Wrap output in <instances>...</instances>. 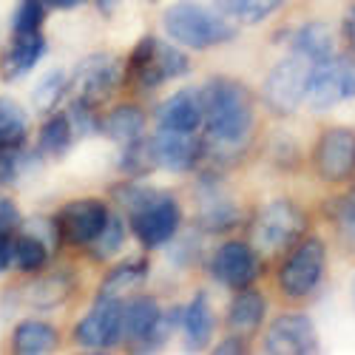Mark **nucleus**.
Segmentation results:
<instances>
[{
  "instance_id": "1",
  "label": "nucleus",
  "mask_w": 355,
  "mask_h": 355,
  "mask_svg": "<svg viewBox=\"0 0 355 355\" xmlns=\"http://www.w3.org/2000/svg\"><path fill=\"white\" fill-rule=\"evenodd\" d=\"M202 92V108H205V125L214 142L219 145H236L242 142L253 128V94L250 88L230 77H214Z\"/></svg>"
},
{
  "instance_id": "2",
  "label": "nucleus",
  "mask_w": 355,
  "mask_h": 355,
  "mask_svg": "<svg viewBox=\"0 0 355 355\" xmlns=\"http://www.w3.org/2000/svg\"><path fill=\"white\" fill-rule=\"evenodd\" d=\"M162 26H165V35L173 43L193 49V51L214 49V46L230 43L236 37V28L225 20V15H216L199 3H188V0L185 3L168 6Z\"/></svg>"
},
{
  "instance_id": "3",
  "label": "nucleus",
  "mask_w": 355,
  "mask_h": 355,
  "mask_svg": "<svg viewBox=\"0 0 355 355\" xmlns=\"http://www.w3.org/2000/svg\"><path fill=\"white\" fill-rule=\"evenodd\" d=\"M125 71L139 88H159L162 83L185 77L191 71V60L173 43H165L154 35H148L134 46Z\"/></svg>"
},
{
  "instance_id": "4",
  "label": "nucleus",
  "mask_w": 355,
  "mask_h": 355,
  "mask_svg": "<svg viewBox=\"0 0 355 355\" xmlns=\"http://www.w3.org/2000/svg\"><path fill=\"white\" fill-rule=\"evenodd\" d=\"M176 324H182V310L173 307L162 313L154 295H134L123 304V341L134 344L137 349H157Z\"/></svg>"
},
{
  "instance_id": "5",
  "label": "nucleus",
  "mask_w": 355,
  "mask_h": 355,
  "mask_svg": "<svg viewBox=\"0 0 355 355\" xmlns=\"http://www.w3.org/2000/svg\"><path fill=\"white\" fill-rule=\"evenodd\" d=\"M307 230V214L290 199H273L264 205L253 222V245L264 253L293 248Z\"/></svg>"
},
{
  "instance_id": "6",
  "label": "nucleus",
  "mask_w": 355,
  "mask_h": 355,
  "mask_svg": "<svg viewBox=\"0 0 355 355\" xmlns=\"http://www.w3.org/2000/svg\"><path fill=\"white\" fill-rule=\"evenodd\" d=\"M128 222H131V230L137 236V242L145 250H157V248H165L173 236L180 233L182 208H180V202H176L173 196L154 191L139 205V208H134L128 214Z\"/></svg>"
},
{
  "instance_id": "7",
  "label": "nucleus",
  "mask_w": 355,
  "mask_h": 355,
  "mask_svg": "<svg viewBox=\"0 0 355 355\" xmlns=\"http://www.w3.org/2000/svg\"><path fill=\"white\" fill-rule=\"evenodd\" d=\"M324 268H327V248H324V242L318 236H307V239L302 236L279 270L282 293L287 299H307L321 284Z\"/></svg>"
},
{
  "instance_id": "8",
  "label": "nucleus",
  "mask_w": 355,
  "mask_h": 355,
  "mask_svg": "<svg viewBox=\"0 0 355 355\" xmlns=\"http://www.w3.org/2000/svg\"><path fill=\"white\" fill-rule=\"evenodd\" d=\"M355 97V57L333 54L310 69L304 103L313 111H327L336 103Z\"/></svg>"
},
{
  "instance_id": "9",
  "label": "nucleus",
  "mask_w": 355,
  "mask_h": 355,
  "mask_svg": "<svg viewBox=\"0 0 355 355\" xmlns=\"http://www.w3.org/2000/svg\"><path fill=\"white\" fill-rule=\"evenodd\" d=\"M313 66L315 63H310L307 57L295 54V51L273 66V71L268 74L264 88H261V100L270 114L287 116L304 103V92H307V80H310Z\"/></svg>"
},
{
  "instance_id": "10",
  "label": "nucleus",
  "mask_w": 355,
  "mask_h": 355,
  "mask_svg": "<svg viewBox=\"0 0 355 355\" xmlns=\"http://www.w3.org/2000/svg\"><path fill=\"white\" fill-rule=\"evenodd\" d=\"M125 80V63L116 54H92L85 60L77 63L71 88L74 97L88 103V105H100L111 94H116V88Z\"/></svg>"
},
{
  "instance_id": "11",
  "label": "nucleus",
  "mask_w": 355,
  "mask_h": 355,
  "mask_svg": "<svg viewBox=\"0 0 355 355\" xmlns=\"http://www.w3.org/2000/svg\"><path fill=\"white\" fill-rule=\"evenodd\" d=\"M74 341L85 349H108L123 341V299H97L74 327Z\"/></svg>"
},
{
  "instance_id": "12",
  "label": "nucleus",
  "mask_w": 355,
  "mask_h": 355,
  "mask_svg": "<svg viewBox=\"0 0 355 355\" xmlns=\"http://www.w3.org/2000/svg\"><path fill=\"white\" fill-rule=\"evenodd\" d=\"M315 173L324 182H344L355 173V131L327 128L313 151Z\"/></svg>"
},
{
  "instance_id": "13",
  "label": "nucleus",
  "mask_w": 355,
  "mask_h": 355,
  "mask_svg": "<svg viewBox=\"0 0 355 355\" xmlns=\"http://www.w3.org/2000/svg\"><path fill=\"white\" fill-rule=\"evenodd\" d=\"M264 349L273 355H310L318 352V330L310 315L284 313L273 318L264 333Z\"/></svg>"
},
{
  "instance_id": "14",
  "label": "nucleus",
  "mask_w": 355,
  "mask_h": 355,
  "mask_svg": "<svg viewBox=\"0 0 355 355\" xmlns=\"http://www.w3.org/2000/svg\"><path fill=\"white\" fill-rule=\"evenodd\" d=\"M108 208L100 199H74L66 208L57 214V227H60V239L69 245H80L88 248L92 245L100 230L108 222Z\"/></svg>"
},
{
  "instance_id": "15",
  "label": "nucleus",
  "mask_w": 355,
  "mask_h": 355,
  "mask_svg": "<svg viewBox=\"0 0 355 355\" xmlns=\"http://www.w3.org/2000/svg\"><path fill=\"white\" fill-rule=\"evenodd\" d=\"M211 273L225 287L242 290V287H250L261 276V259H259L256 248H250L245 242H227L216 250V256L211 261Z\"/></svg>"
},
{
  "instance_id": "16",
  "label": "nucleus",
  "mask_w": 355,
  "mask_h": 355,
  "mask_svg": "<svg viewBox=\"0 0 355 355\" xmlns=\"http://www.w3.org/2000/svg\"><path fill=\"white\" fill-rule=\"evenodd\" d=\"M151 142V154L157 168L173 171V173H185L196 168L202 159V142L196 139V131H162L148 137Z\"/></svg>"
},
{
  "instance_id": "17",
  "label": "nucleus",
  "mask_w": 355,
  "mask_h": 355,
  "mask_svg": "<svg viewBox=\"0 0 355 355\" xmlns=\"http://www.w3.org/2000/svg\"><path fill=\"white\" fill-rule=\"evenodd\" d=\"M202 120L205 108L199 88H182V92L171 94L157 111V125L162 131H196Z\"/></svg>"
},
{
  "instance_id": "18",
  "label": "nucleus",
  "mask_w": 355,
  "mask_h": 355,
  "mask_svg": "<svg viewBox=\"0 0 355 355\" xmlns=\"http://www.w3.org/2000/svg\"><path fill=\"white\" fill-rule=\"evenodd\" d=\"M43 54H46V37L40 35V28L37 32H15L3 54V63H0V74H3V80L15 83L32 71L43 60Z\"/></svg>"
},
{
  "instance_id": "19",
  "label": "nucleus",
  "mask_w": 355,
  "mask_h": 355,
  "mask_svg": "<svg viewBox=\"0 0 355 355\" xmlns=\"http://www.w3.org/2000/svg\"><path fill=\"white\" fill-rule=\"evenodd\" d=\"M264 313H268V302H264L261 290H256L253 284L242 287L239 295H236L227 307V327L239 336H250L261 327Z\"/></svg>"
},
{
  "instance_id": "20",
  "label": "nucleus",
  "mask_w": 355,
  "mask_h": 355,
  "mask_svg": "<svg viewBox=\"0 0 355 355\" xmlns=\"http://www.w3.org/2000/svg\"><path fill=\"white\" fill-rule=\"evenodd\" d=\"M214 327H216V318H214V307L208 293H196L191 304L182 310V330L188 338V349H205L214 338Z\"/></svg>"
},
{
  "instance_id": "21",
  "label": "nucleus",
  "mask_w": 355,
  "mask_h": 355,
  "mask_svg": "<svg viewBox=\"0 0 355 355\" xmlns=\"http://www.w3.org/2000/svg\"><path fill=\"white\" fill-rule=\"evenodd\" d=\"M74 287H77V279L69 270H57V273H49V276H37L32 284L26 287L23 299L32 307L49 310V307H60L63 302H69Z\"/></svg>"
},
{
  "instance_id": "22",
  "label": "nucleus",
  "mask_w": 355,
  "mask_h": 355,
  "mask_svg": "<svg viewBox=\"0 0 355 355\" xmlns=\"http://www.w3.org/2000/svg\"><path fill=\"white\" fill-rule=\"evenodd\" d=\"M148 270H151L148 259H128L123 264H116V268L108 270V276L103 279L97 299H123L128 293H137L145 284Z\"/></svg>"
},
{
  "instance_id": "23",
  "label": "nucleus",
  "mask_w": 355,
  "mask_h": 355,
  "mask_svg": "<svg viewBox=\"0 0 355 355\" xmlns=\"http://www.w3.org/2000/svg\"><path fill=\"white\" fill-rule=\"evenodd\" d=\"M60 341V333H57L49 321H37V318H26L20 321L15 333H12V347L20 355H40V352H51Z\"/></svg>"
},
{
  "instance_id": "24",
  "label": "nucleus",
  "mask_w": 355,
  "mask_h": 355,
  "mask_svg": "<svg viewBox=\"0 0 355 355\" xmlns=\"http://www.w3.org/2000/svg\"><path fill=\"white\" fill-rule=\"evenodd\" d=\"M293 51L307 57L310 63H321V60H327V57H333V32H330V26L321 23V20L304 23L299 32L293 35Z\"/></svg>"
},
{
  "instance_id": "25",
  "label": "nucleus",
  "mask_w": 355,
  "mask_h": 355,
  "mask_svg": "<svg viewBox=\"0 0 355 355\" xmlns=\"http://www.w3.org/2000/svg\"><path fill=\"white\" fill-rule=\"evenodd\" d=\"M74 142V128L69 123V114L63 111H51V116L40 128V139H37V151L49 159H63L69 154V148Z\"/></svg>"
},
{
  "instance_id": "26",
  "label": "nucleus",
  "mask_w": 355,
  "mask_h": 355,
  "mask_svg": "<svg viewBox=\"0 0 355 355\" xmlns=\"http://www.w3.org/2000/svg\"><path fill=\"white\" fill-rule=\"evenodd\" d=\"M100 131L116 142H134L145 134V114L137 105H120L100 123Z\"/></svg>"
},
{
  "instance_id": "27",
  "label": "nucleus",
  "mask_w": 355,
  "mask_h": 355,
  "mask_svg": "<svg viewBox=\"0 0 355 355\" xmlns=\"http://www.w3.org/2000/svg\"><path fill=\"white\" fill-rule=\"evenodd\" d=\"M28 131L32 125L26 108L12 97H0V148H23Z\"/></svg>"
},
{
  "instance_id": "28",
  "label": "nucleus",
  "mask_w": 355,
  "mask_h": 355,
  "mask_svg": "<svg viewBox=\"0 0 355 355\" xmlns=\"http://www.w3.org/2000/svg\"><path fill=\"white\" fill-rule=\"evenodd\" d=\"M49 245L40 242L35 233H28L23 230L20 236L15 233V242H12V261L17 264V268L23 273H37L43 270L46 264H49Z\"/></svg>"
},
{
  "instance_id": "29",
  "label": "nucleus",
  "mask_w": 355,
  "mask_h": 355,
  "mask_svg": "<svg viewBox=\"0 0 355 355\" xmlns=\"http://www.w3.org/2000/svg\"><path fill=\"white\" fill-rule=\"evenodd\" d=\"M66 88H69V77H66L63 69H51L49 74H43L40 83L32 88V105H35V111L51 114L57 105H60Z\"/></svg>"
},
{
  "instance_id": "30",
  "label": "nucleus",
  "mask_w": 355,
  "mask_h": 355,
  "mask_svg": "<svg viewBox=\"0 0 355 355\" xmlns=\"http://www.w3.org/2000/svg\"><path fill=\"white\" fill-rule=\"evenodd\" d=\"M199 222L205 230L211 233H222V230H230L236 222H239V208L225 199V196H208L202 202V214H199Z\"/></svg>"
},
{
  "instance_id": "31",
  "label": "nucleus",
  "mask_w": 355,
  "mask_h": 355,
  "mask_svg": "<svg viewBox=\"0 0 355 355\" xmlns=\"http://www.w3.org/2000/svg\"><path fill=\"white\" fill-rule=\"evenodd\" d=\"M123 242H125V222H123V216H114L111 214L108 222H105V227L100 230V236L88 248H92V256L94 259H111L114 253H120Z\"/></svg>"
},
{
  "instance_id": "32",
  "label": "nucleus",
  "mask_w": 355,
  "mask_h": 355,
  "mask_svg": "<svg viewBox=\"0 0 355 355\" xmlns=\"http://www.w3.org/2000/svg\"><path fill=\"white\" fill-rule=\"evenodd\" d=\"M120 168L131 176H145L157 168L154 162V154H151V142L148 139H134V142H125V154L120 159Z\"/></svg>"
},
{
  "instance_id": "33",
  "label": "nucleus",
  "mask_w": 355,
  "mask_h": 355,
  "mask_svg": "<svg viewBox=\"0 0 355 355\" xmlns=\"http://www.w3.org/2000/svg\"><path fill=\"white\" fill-rule=\"evenodd\" d=\"M336 233L341 245L355 253V188L344 193L336 205Z\"/></svg>"
},
{
  "instance_id": "34",
  "label": "nucleus",
  "mask_w": 355,
  "mask_h": 355,
  "mask_svg": "<svg viewBox=\"0 0 355 355\" xmlns=\"http://www.w3.org/2000/svg\"><path fill=\"white\" fill-rule=\"evenodd\" d=\"M43 20H46V0H20L12 17V32H37Z\"/></svg>"
},
{
  "instance_id": "35",
  "label": "nucleus",
  "mask_w": 355,
  "mask_h": 355,
  "mask_svg": "<svg viewBox=\"0 0 355 355\" xmlns=\"http://www.w3.org/2000/svg\"><path fill=\"white\" fill-rule=\"evenodd\" d=\"M69 123L74 128V137H88V134H97L100 131V114H97V105H88L83 100L74 97L71 108H69Z\"/></svg>"
},
{
  "instance_id": "36",
  "label": "nucleus",
  "mask_w": 355,
  "mask_h": 355,
  "mask_svg": "<svg viewBox=\"0 0 355 355\" xmlns=\"http://www.w3.org/2000/svg\"><path fill=\"white\" fill-rule=\"evenodd\" d=\"M26 230H28V233H35L40 242H46L49 250H57V245L63 242V239H60V227H57V219L37 216V219H32V222L26 225Z\"/></svg>"
},
{
  "instance_id": "37",
  "label": "nucleus",
  "mask_w": 355,
  "mask_h": 355,
  "mask_svg": "<svg viewBox=\"0 0 355 355\" xmlns=\"http://www.w3.org/2000/svg\"><path fill=\"white\" fill-rule=\"evenodd\" d=\"M20 227H23V216L17 211V205L6 196H0V233L15 236Z\"/></svg>"
},
{
  "instance_id": "38",
  "label": "nucleus",
  "mask_w": 355,
  "mask_h": 355,
  "mask_svg": "<svg viewBox=\"0 0 355 355\" xmlns=\"http://www.w3.org/2000/svg\"><path fill=\"white\" fill-rule=\"evenodd\" d=\"M287 0H245V9H242V17L248 23H259L268 15H273L279 6H284Z\"/></svg>"
},
{
  "instance_id": "39",
  "label": "nucleus",
  "mask_w": 355,
  "mask_h": 355,
  "mask_svg": "<svg viewBox=\"0 0 355 355\" xmlns=\"http://www.w3.org/2000/svg\"><path fill=\"white\" fill-rule=\"evenodd\" d=\"M214 349H216L219 355H227V352H239V355H242V352H248V344H245V338H242L239 333H236V336H227V338H225L222 344H216Z\"/></svg>"
},
{
  "instance_id": "40",
  "label": "nucleus",
  "mask_w": 355,
  "mask_h": 355,
  "mask_svg": "<svg viewBox=\"0 0 355 355\" xmlns=\"http://www.w3.org/2000/svg\"><path fill=\"white\" fill-rule=\"evenodd\" d=\"M12 242H15V236L0 233V273H6L12 264Z\"/></svg>"
},
{
  "instance_id": "41",
  "label": "nucleus",
  "mask_w": 355,
  "mask_h": 355,
  "mask_svg": "<svg viewBox=\"0 0 355 355\" xmlns=\"http://www.w3.org/2000/svg\"><path fill=\"white\" fill-rule=\"evenodd\" d=\"M214 6H216V12H219V15L233 17V15H242L245 0H214Z\"/></svg>"
},
{
  "instance_id": "42",
  "label": "nucleus",
  "mask_w": 355,
  "mask_h": 355,
  "mask_svg": "<svg viewBox=\"0 0 355 355\" xmlns=\"http://www.w3.org/2000/svg\"><path fill=\"white\" fill-rule=\"evenodd\" d=\"M344 37H347V46H349V51L355 54V6L344 15Z\"/></svg>"
},
{
  "instance_id": "43",
  "label": "nucleus",
  "mask_w": 355,
  "mask_h": 355,
  "mask_svg": "<svg viewBox=\"0 0 355 355\" xmlns=\"http://www.w3.org/2000/svg\"><path fill=\"white\" fill-rule=\"evenodd\" d=\"M49 6H54V9H77V6H83L85 0H46Z\"/></svg>"
},
{
  "instance_id": "44",
  "label": "nucleus",
  "mask_w": 355,
  "mask_h": 355,
  "mask_svg": "<svg viewBox=\"0 0 355 355\" xmlns=\"http://www.w3.org/2000/svg\"><path fill=\"white\" fill-rule=\"evenodd\" d=\"M116 3H120V0H97V6H100V9H103V12H105V15H111V12H114V6H116Z\"/></svg>"
},
{
  "instance_id": "45",
  "label": "nucleus",
  "mask_w": 355,
  "mask_h": 355,
  "mask_svg": "<svg viewBox=\"0 0 355 355\" xmlns=\"http://www.w3.org/2000/svg\"><path fill=\"white\" fill-rule=\"evenodd\" d=\"M352 304H355V282H352Z\"/></svg>"
}]
</instances>
